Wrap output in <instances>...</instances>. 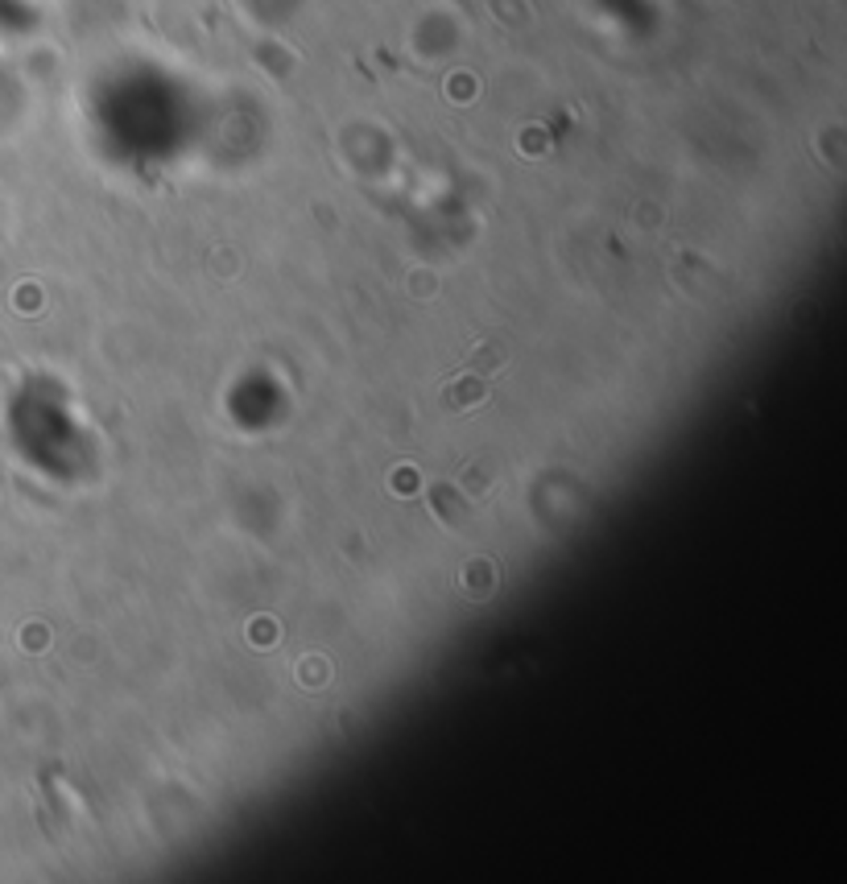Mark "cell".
I'll return each mask as SVG.
<instances>
[{"label": "cell", "mask_w": 847, "mask_h": 884, "mask_svg": "<svg viewBox=\"0 0 847 884\" xmlns=\"http://www.w3.org/2000/svg\"><path fill=\"white\" fill-rule=\"evenodd\" d=\"M488 393H492V384L484 381V372H467V376H459V381H451L442 389L439 405H442V414H467L475 405H484Z\"/></svg>", "instance_id": "6da1fadb"}, {"label": "cell", "mask_w": 847, "mask_h": 884, "mask_svg": "<svg viewBox=\"0 0 847 884\" xmlns=\"http://www.w3.org/2000/svg\"><path fill=\"white\" fill-rule=\"evenodd\" d=\"M430 501H434V513H439L447 525H463V521H467V513H472L467 496H463V492H455V488H447V484H439Z\"/></svg>", "instance_id": "7a4b0ae2"}, {"label": "cell", "mask_w": 847, "mask_h": 884, "mask_svg": "<svg viewBox=\"0 0 847 884\" xmlns=\"http://www.w3.org/2000/svg\"><path fill=\"white\" fill-rule=\"evenodd\" d=\"M505 360H508L505 343H484V348H480L472 360H467V372H496Z\"/></svg>", "instance_id": "3957f363"}, {"label": "cell", "mask_w": 847, "mask_h": 884, "mask_svg": "<svg viewBox=\"0 0 847 884\" xmlns=\"http://www.w3.org/2000/svg\"><path fill=\"white\" fill-rule=\"evenodd\" d=\"M463 480H467V488H472L475 496H480V492H488V488H492V471H488V467H480V463H472Z\"/></svg>", "instance_id": "277c9868"}]
</instances>
